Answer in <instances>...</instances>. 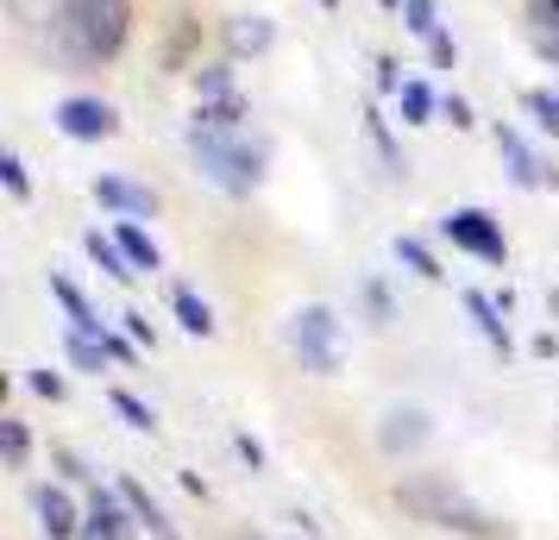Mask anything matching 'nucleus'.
Instances as JSON below:
<instances>
[{
  "mask_svg": "<svg viewBox=\"0 0 559 540\" xmlns=\"http://www.w3.org/2000/svg\"><path fill=\"white\" fill-rule=\"evenodd\" d=\"M182 145L195 157V170L233 202L264 182V145L246 132V101H195L189 127H182Z\"/></svg>",
  "mask_w": 559,
  "mask_h": 540,
  "instance_id": "f257e3e1",
  "label": "nucleus"
},
{
  "mask_svg": "<svg viewBox=\"0 0 559 540\" xmlns=\"http://www.w3.org/2000/svg\"><path fill=\"white\" fill-rule=\"evenodd\" d=\"M132 38V0H57L51 45L70 63H114Z\"/></svg>",
  "mask_w": 559,
  "mask_h": 540,
  "instance_id": "f03ea898",
  "label": "nucleus"
},
{
  "mask_svg": "<svg viewBox=\"0 0 559 540\" xmlns=\"http://www.w3.org/2000/svg\"><path fill=\"white\" fill-rule=\"evenodd\" d=\"M396 503H403L415 521L447 528V535H459V540H515L509 521H497L484 503H472V496L459 484H447V478H403V484H396Z\"/></svg>",
  "mask_w": 559,
  "mask_h": 540,
  "instance_id": "7ed1b4c3",
  "label": "nucleus"
},
{
  "mask_svg": "<svg viewBox=\"0 0 559 540\" xmlns=\"http://www.w3.org/2000/svg\"><path fill=\"white\" fill-rule=\"evenodd\" d=\"M283 346H289V359L302 364L308 377H340L346 327H340V314L328 302H302V309H289V321H283Z\"/></svg>",
  "mask_w": 559,
  "mask_h": 540,
  "instance_id": "20e7f679",
  "label": "nucleus"
},
{
  "mask_svg": "<svg viewBox=\"0 0 559 540\" xmlns=\"http://www.w3.org/2000/svg\"><path fill=\"white\" fill-rule=\"evenodd\" d=\"M440 239H453V252L478 257V264H503L509 257L503 220L484 214V207H447V214H440Z\"/></svg>",
  "mask_w": 559,
  "mask_h": 540,
  "instance_id": "39448f33",
  "label": "nucleus"
},
{
  "mask_svg": "<svg viewBox=\"0 0 559 540\" xmlns=\"http://www.w3.org/2000/svg\"><path fill=\"white\" fill-rule=\"evenodd\" d=\"M51 120H57L63 139H76V145H102V139L120 132V107L102 101V95H63Z\"/></svg>",
  "mask_w": 559,
  "mask_h": 540,
  "instance_id": "423d86ee",
  "label": "nucleus"
},
{
  "mask_svg": "<svg viewBox=\"0 0 559 540\" xmlns=\"http://www.w3.org/2000/svg\"><path fill=\"white\" fill-rule=\"evenodd\" d=\"M88 195L102 207H114L120 220H157V214H164V195H157L152 182H132V177H95Z\"/></svg>",
  "mask_w": 559,
  "mask_h": 540,
  "instance_id": "0eeeda50",
  "label": "nucleus"
},
{
  "mask_svg": "<svg viewBox=\"0 0 559 540\" xmlns=\"http://www.w3.org/2000/svg\"><path fill=\"white\" fill-rule=\"evenodd\" d=\"M76 540H139V521H132L127 496H120V490H95L88 509H82V535Z\"/></svg>",
  "mask_w": 559,
  "mask_h": 540,
  "instance_id": "6e6552de",
  "label": "nucleus"
},
{
  "mask_svg": "<svg viewBox=\"0 0 559 540\" xmlns=\"http://www.w3.org/2000/svg\"><path fill=\"white\" fill-rule=\"evenodd\" d=\"M428 440H433V428H428V415L415 409V403H396V409H383L378 446L390 453V459H408V453H421Z\"/></svg>",
  "mask_w": 559,
  "mask_h": 540,
  "instance_id": "1a4fd4ad",
  "label": "nucleus"
},
{
  "mask_svg": "<svg viewBox=\"0 0 559 540\" xmlns=\"http://www.w3.org/2000/svg\"><path fill=\"white\" fill-rule=\"evenodd\" d=\"M32 515H38L45 540H76L82 535V509H76V496H70L63 484H38L32 490Z\"/></svg>",
  "mask_w": 559,
  "mask_h": 540,
  "instance_id": "9d476101",
  "label": "nucleus"
},
{
  "mask_svg": "<svg viewBox=\"0 0 559 540\" xmlns=\"http://www.w3.org/2000/svg\"><path fill=\"white\" fill-rule=\"evenodd\" d=\"M497 157L509 164V182H515V189H547V182H554V170L534 157V145L515 127H497Z\"/></svg>",
  "mask_w": 559,
  "mask_h": 540,
  "instance_id": "9b49d317",
  "label": "nucleus"
},
{
  "mask_svg": "<svg viewBox=\"0 0 559 540\" xmlns=\"http://www.w3.org/2000/svg\"><path fill=\"white\" fill-rule=\"evenodd\" d=\"M114 490L127 496L132 521H139V528H145V535H152V540H182V535H177V521H170V515L157 509V496H152V490H145V484H139V478H114Z\"/></svg>",
  "mask_w": 559,
  "mask_h": 540,
  "instance_id": "f8f14e48",
  "label": "nucleus"
},
{
  "mask_svg": "<svg viewBox=\"0 0 559 540\" xmlns=\"http://www.w3.org/2000/svg\"><path fill=\"white\" fill-rule=\"evenodd\" d=\"M277 45V26L264 20V13H233L227 20V51L233 57H264Z\"/></svg>",
  "mask_w": 559,
  "mask_h": 540,
  "instance_id": "ddd939ff",
  "label": "nucleus"
},
{
  "mask_svg": "<svg viewBox=\"0 0 559 540\" xmlns=\"http://www.w3.org/2000/svg\"><path fill=\"white\" fill-rule=\"evenodd\" d=\"M465 314H472V327L484 334V346H490V352H503V359L515 352V339H509V321L497 314V302H490L484 289H465Z\"/></svg>",
  "mask_w": 559,
  "mask_h": 540,
  "instance_id": "4468645a",
  "label": "nucleus"
},
{
  "mask_svg": "<svg viewBox=\"0 0 559 540\" xmlns=\"http://www.w3.org/2000/svg\"><path fill=\"white\" fill-rule=\"evenodd\" d=\"M114 239H120V252L132 257L139 277H157V271H164V252H157V239L139 227V220H114Z\"/></svg>",
  "mask_w": 559,
  "mask_h": 540,
  "instance_id": "2eb2a0df",
  "label": "nucleus"
},
{
  "mask_svg": "<svg viewBox=\"0 0 559 540\" xmlns=\"http://www.w3.org/2000/svg\"><path fill=\"white\" fill-rule=\"evenodd\" d=\"M51 296H57V309L70 314V327H76V334H95V339L107 334V321H102L95 309H88V296H82V289L70 284V277H57V271H51Z\"/></svg>",
  "mask_w": 559,
  "mask_h": 540,
  "instance_id": "dca6fc26",
  "label": "nucleus"
},
{
  "mask_svg": "<svg viewBox=\"0 0 559 540\" xmlns=\"http://www.w3.org/2000/svg\"><path fill=\"white\" fill-rule=\"evenodd\" d=\"M82 252L95 257V264H102L107 277H114V284H132V277H139V271H132V257L120 252V239H114V232H82Z\"/></svg>",
  "mask_w": 559,
  "mask_h": 540,
  "instance_id": "f3484780",
  "label": "nucleus"
},
{
  "mask_svg": "<svg viewBox=\"0 0 559 540\" xmlns=\"http://www.w3.org/2000/svg\"><path fill=\"white\" fill-rule=\"evenodd\" d=\"M170 309H177V327H182V334H195V339L214 334V309H207V302H202V296H195L189 284L170 289Z\"/></svg>",
  "mask_w": 559,
  "mask_h": 540,
  "instance_id": "a211bd4d",
  "label": "nucleus"
},
{
  "mask_svg": "<svg viewBox=\"0 0 559 540\" xmlns=\"http://www.w3.org/2000/svg\"><path fill=\"white\" fill-rule=\"evenodd\" d=\"M528 38L540 57L559 63V0H528Z\"/></svg>",
  "mask_w": 559,
  "mask_h": 540,
  "instance_id": "6ab92c4d",
  "label": "nucleus"
},
{
  "mask_svg": "<svg viewBox=\"0 0 559 540\" xmlns=\"http://www.w3.org/2000/svg\"><path fill=\"white\" fill-rule=\"evenodd\" d=\"M396 107H403V127H428L433 113H440V95H433L421 76H408L403 95H396Z\"/></svg>",
  "mask_w": 559,
  "mask_h": 540,
  "instance_id": "aec40b11",
  "label": "nucleus"
},
{
  "mask_svg": "<svg viewBox=\"0 0 559 540\" xmlns=\"http://www.w3.org/2000/svg\"><path fill=\"white\" fill-rule=\"evenodd\" d=\"M63 352H70V364H76V371H95V377H102L107 364H114V352H107V339H95V334H76V327L63 334Z\"/></svg>",
  "mask_w": 559,
  "mask_h": 540,
  "instance_id": "412c9836",
  "label": "nucleus"
},
{
  "mask_svg": "<svg viewBox=\"0 0 559 540\" xmlns=\"http://www.w3.org/2000/svg\"><path fill=\"white\" fill-rule=\"evenodd\" d=\"M396 264H408L421 284H440V277H447V271H440V257H433L428 245L415 239V232H396Z\"/></svg>",
  "mask_w": 559,
  "mask_h": 540,
  "instance_id": "4be33fe9",
  "label": "nucleus"
},
{
  "mask_svg": "<svg viewBox=\"0 0 559 540\" xmlns=\"http://www.w3.org/2000/svg\"><path fill=\"white\" fill-rule=\"evenodd\" d=\"M0 459H7V471H26L32 459V434L20 415H0Z\"/></svg>",
  "mask_w": 559,
  "mask_h": 540,
  "instance_id": "5701e85b",
  "label": "nucleus"
},
{
  "mask_svg": "<svg viewBox=\"0 0 559 540\" xmlns=\"http://www.w3.org/2000/svg\"><path fill=\"white\" fill-rule=\"evenodd\" d=\"M522 107H528L534 132L559 139V88H528V95H522Z\"/></svg>",
  "mask_w": 559,
  "mask_h": 540,
  "instance_id": "b1692460",
  "label": "nucleus"
},
{
  "mask_svg": "<svg viewBox=\"0 0 559 540\" xmlns=\"http://www.w3.org/2000/svg\"><path fill=\"white\" fill-rule=\"evenodd\" d=\"M195 95L202 101H239V82H233V70L207 63V70H195Z\"/></svg>",
  "mask_w": 559,
  "mask_h": 540,
  "instance_id": "393cba45",
  "label": "nucleus"
},
{
  "mask_svg": "<svg viewBox=\"0 0 559 540\" xmlns=\"http://www.w3.org/2000/svg\"><path fill=\"white\" fill-rule=\"evenodd\" d=\"M189 51H195V20L177 13V32H170V45H164V70H189Z\"/></svg>",
  "mask_w": 559,
  "mask_h": 540,
  "instance_id": "a878e982",
  "label": "nucleus"
},
{
  "mask_svg": "<svg viewBox=\"0 0 559 540\" xmlns=\"http://www.w3.org/2000/svg\"><path fill=\"white\" fill-rule=\"evenodd\" d=\"M107 403H114V409L127 415V428H139V434H157V409H152V403H139L132 389H114Z\"/></svg>",
  "mask_w": 559,
  "mask_h": 540,
  "instance_id": "bb28decb",
  "label": "nucleus"
},
{
  "mask_svg": "<svg viewBox=\"0 0 559 540\" xmlns=\"http://www.w3.org/2000/svg\"><path fill=\"white\" fill-rule=\"evenodd\" d=\"M403 26L415 38H433L440 32V0H403Z\"/></svg>",
  "mask_w": 559,
  "mask_h": 540,
  "instance_id": "cd10ccee",
  "label": "nucleus"
},
{
  "mask_svg": "<svg viewBox=\"0 0 559 540\" xmlns=\"http://www.w3.org/2000/svg\"><path fill=\"white\" fill-rule=\"evenodd\" d=\"M0 182H7L13 202H26L32 195V177H26V164H20V152H0Z\"/></svg>",
  "mask_w": 559,
  "mask_h": 540,
  "instance_id": "c85d7f7f",
  "label": "nucleus"
},
{
  "mask_svg": "<svg viewBox=\"0 0 559 540\" xmlns=\"http://www.w3.org/2000/svg\"><path fill=\"white\" fill-rule=\"evenodd\" d=\"M428 57H433V70H459V45H453V32L447 26L428 38Z\"/></svg>",
  "mask_w": 559,
  "mask_h": 540,
  "instance_id": "c756f323",
  "label": "nucleus"
},
{
  "mask_svg": "<svg viewBox=\"0 0 559 540\" xmlns=\"http://www.w3.org/2000/svg\"><path fill=\"white\" fill-rule=\"evenodd\" d=\"M440 113H447V127H453V132H472V127H478V120H472V101H465V95H447V101H440Z\"/></svg>",
  "mask_w": 559,
  "mask_h": 540,
  "instance_id": "7c9ffc66",
  "label": "nucleus"
},
{
  "mask_svg": "<svg viewBox=\"0 0 559 540\" xmlns=\"http://www.w3.org/2000/svg\"><path fill=\"white\" fill-rule=\"evenodd\" d=\"M26 384L38 389V396H45V403H63V377H57V371H32Z\"/></svg>",
  "mask_w": 559,
  "mask_h": 540,
  "instance_id": "2f4dec72",
  "label": "nucleus"
},
{
  "mask_svg": "<svg viewBox=\"0 0 559 540\" xmlns=\"http://www.w3.org/2000/svg\"><path fill=\"white\" fill-rule=\"evenodd\" d=\"M120 321H127V339H139L145 352L157 346V334H152V321H145V314H120Z\"/></svg>",
  "mask_w": 559,
  "mask_h": 540,
  "instance_id": "473e14b6",
  "label": "nucleus"
},
{
  "mask_svg": "<svg viewBox=\"0 0 559 540\" xmlns=\"http://www.w3.org/2000/svg\"><path fill=\"white\" fill-rule=\"evenodd\" d=\"M365 309H371V321H390V296H383V284H365Z\"/></svg>",
  "mask_w": 559,
  "mask_h": 540,
  "instance_id": "72a5a7b5",
  "label": "nucleus"
},
{
  "mask_svg": "<svg viewBox=\"0 0 559 540\" xmlns=\"http://www.w3.org/2000/svg\"><path fill=\"white\" fill-rule=\"evenodd\" d=\"M57 471H63V478H70V484H82V478H88V465H82L76 453H57Z\"/></svg>",
  "mask_w": 559,
  "mask_h": 540,
  "instance_id": "f704fd0d",
  "label": "nucleus"
},
{
  "mask_svg": "<svg viewBox=\"0 0 559 540\" xmlns=\"http://www.w3.org/2000/svg\"><path fill=\"white\" fill-rule=\"evenodd\" d=\"M233 446H239V459L252 465V471H258V465H264V446H258L252 434H239V440H233Z\"/></svg>",
  "mask_w": 559,
  "mask_h": 540,
  "instance_id": "c9c22d12",
  "label": "nucleus"
},
{
  "mask_svg": "<svg viewBox=\"0 0 559 540\" xmlns=\"http://www.w3.org/2000/svg\"><path fill=\"white\" fill-rule=\"evenodd\" d=\"M383 7H396V13H403V0H383Z\"/></svg>",
  "mask_w": 559,
  "mask_h": 540,
  "instance_id": "e433bc0d",
  "label": "nucleus"
}]
</instances>
